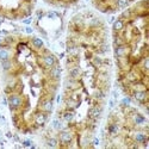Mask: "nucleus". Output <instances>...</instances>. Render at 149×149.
Returning a JSON list of instances; mask_svg holds the SVG:
<instances>
[{"label": "nucleus", "instance_id": "23", "mask_svg": "<svg viewBox=\"0 0 149 149\" xmlns=\"http://www.w3.org/2000/svg\"><path fill=\"white\" fill-rule=\"evenodd\" d=\"M92 63L95 66V67H102L104 65V61L102 57H99V56H94L92 58Z\"/></svg>", "mask_w": 149, "mask_h": 149}, {"label": "nucleus", "instance_id": "33", "mask_svg": "<svg viewBox=\"0 0 149 149\" xmlns=\"http://www.w3.org/2000/svg\"><path fill=\"white\" fill-rule=\"evenodd\" d=\"M3 23V18H0V24H1Z\"/></svg>", "mask_w": 149, "mask_h": 149}, {"label": "nucleus", "instance_id": "2", "mask_svg": "<svg viewBox=\"0 0 149 149\" xmlns=\"http://www.w3.org/2000/svg\"><path fill=\"white\" fill-rule=\"evenodd\" d=\"M58 142L62 144V146H69L72 142H73V134L70 131H61L58 134Z\"/></svg>", "mask_w": 149, "mask_h": 149}, {"label": "nucleus", "instance_id": "19", "mask_svg": "<svg viewBox=\"0 0 149 149\" xmlns=\"http://www.w3.org/2000/svg\"><path fill=\"white\" fill-rule=\"evenodd\" d=\"M115 4L118 8H125L129 6L130 0H115Z\"/></svg>", "mask_w": 149, "mask_h": 149}, {"label": "nucleus", "instance_id": "28", "mask_svg": "<svg viewBox=\"0 0 149 149\" xmlns=\"http://www.w3.org/2000/svg\"><path fill=\"white\" fill-rule=\"evenodd\" d=\"M107 49H109L107 44H103V45L100 47V50H102V53H106V52H107Z\"/></svg>", "mask_w": 149, "mask_h": 149}, {"label": "nucleus", "instance_id": "15", "mask_svg": "<svg viewBox=\"0 0 149 149\" xmlns=\"http://www.w3.org/2000/svg\"><path fill=\"white\" fill-rule=\"evenodd\" d=\"M13 67V63H12L11 58L10 60H5V61H1V68L4 72H10Z\"/></svg>", "mask_w": 149, "mask_h": 149}, {"label": "nucleus", "instance_id": "3", "mask_svg": "<svg viewBox=\"0 0 149 149\" xmlns=\"http://www.w3.org/2000/svg\"><path fill=\"white\" fill-rule=\"evenodd\" d=\"M132 98L140 104H146L148 100V93L147 91H132Z\"/></svg>", "mask_w": 149, "mask_h": 149}, {"label": "nucleus", "instance_id": "4", "mask_svg": "<svg viewBox=\"0 0 149 149\" xmlns=\"http://www.w3.org/2000/svg\"><path fill=\"white\" fill-rule=\"evenodd\" d=\"M132 141L141 146L143 142L148 141V135H147V132H144L142 130H137V131H135L134 135H132Z\"/></svg>", "mask_w": 149, "mask_h": 149}, {"label": "nucleus", "instance_id": "12", "mask_svg": "<svg viewBox=\"0 0 149 149\" xmlns=\"http://www.w3.org/2000/svg\"><path fill=\"white\" fill-rule=\"evenodd\" d=\"M124 28H125V22H124L123 19H117L113 22V25H112V29L115 32H120L122 30H124Z\"/></svg>", "mask_w": 149, "mask_h": 149}, {"label": "nucleus", "instance_id": "22", "mask_svg": "<svg viewBox=\"0 0 149 149\" xmlns=\"http://www.w3.org/2000/svg\"><path fill=\"white\" fill-rule=\"evenodd\" d=\"M105 97H106V93L104 91H102V90H98L94 93V98L97 99V100H104Z\"/></svg>", "mask_w": 149, "mask_h": 149}, {"label": "nucleus", "instance_id": "13", "mask_svg": "<svg viewBox=\"0 0 149 149\" xmlns=\"http://www.w3.org/2000/svg\"><path fill=\"white\" fill-rule=\"evenodd\" d=\"M68 74H69V78L78 79V78L81 75V69H80V67H78V66H73L72 68H69Z\"/></svg>", "mask_w": 149, "mask_h": 149}, {"label": "nucleus", "instance_id": "1", "mask_svg": "<svg viewBox=\"0 0 149 149\" xmlns=\"http://www.w3.org/2000/svg\"><path fill=\"white\" fill-rule=\"evenodd\" d=\"M7 102H8V106L12 111L18 110L22 105H23V98L18 94V93H12L8 95L7 98Z\"/></svg>", "mask_w": 149, "mask_h": 149}, {"label": "nucleus", "instance_id": "6", "mask_svg": "<svg viewBox=\"0 0 149 149\" xmlns=\"http://www.w3.org/2000/svg\"><path fill=\"white\" fill-rule=\"evenodd\" d=\"M42 62H43V65H44L47 68H52V67H54L55 65H57V58H56L53 54H45V55L42 57Z\"/></svg>", "mask_w": 149, "mask_h": 149}, {"label": "nucleus", "instance_id": "20", "mask_svg": "<svg viewBox=\"0 0 149 149\" xmlns=\"http://www.w3.org/2000/svg\"><path fill=\"white\" fill-rule=\"evenodd\" d=\"M45 144L50 148H56V147H58V140H56L55 137H49L45 141Z\"/></svg>", "mask_w": 149, "mask_h": 149}, {"label": "nucleus", "instance_id": "17", "mask_svg": "<svg viewBox=\"0 0 149 149\" xmlns=\"http://www.w3.org/2000/svg\"><path fill=\"white\" fill-rule=\"evenodd\" d=\"M10 58H11L10 50H7V49H0V61H5Z\"/></svg>", "mask_w": 149, "mask_h": 149}, {"label": "nucleus", "instance_id": "24", "mask_svg": "<svg viewBox=\"0 0 149 149\" xmlns=\"http://www.w3.org/2000/svg\"><path fill=\"white\" fill-rule=\"evenodd\" d=\"M62 118H63V120H66V122H70L74 118V112L73 111H66L63 113V116H62Z\"/></svg>", "mask_w": 149, "mask_h": 149}, {"label": "nucleus", "instance_id": "30", "mask_svg": "<svg viewBox=\"0 0 149 149\" xmlns=\"http://www.w3.org/2000/svg\"><path fill=\"white\" fill-rule=\"evenodd\" d=\"M23 146H24V147H30V146H31V142H30V141H24V142H23Z\"/></svg>", "mask_w": 149, "mask_h": 149}, {"label": "nucleus", "instance_id": "26", "mask_svg": "<svg viewBox=\"0 0 149 149\" xmlns=\"http://www.w3.org/2000/svg\"><path fill=\"white\" fill-rule=\"evenodd\" d=\"M141 66H142V68H143V70L147 73V70H148V57L146 56L144 58H143V61H142V63H141Z\"/></svg>", "mask_w": 149, "mask_h": 149}, {"label": "nucleus", "instance_id": "31", "mask_svg": "<svg viewBox=\"0 0 149 149\" xmlns=\"http://www.w3.org/2000/svg\"><path fill=\"white\" fill-rule=\"evenodd\" d=\"M0 124H5V117L0 116Z\"/></svg>", "mask_w": 149, "mask_h": 149}, {"label": "nucleus", "instance_id": "21", "mask_svg": "<svg viewBox=\"0 0 149 149\" xmlns=\"http://www.w3.org/2000/svg\"><path fill=\"white\" fill-rule=\"evenodd\" d=\"M113 44H115V47H117V45H122V44H125V43H124V38L120 35H115L113 36Z\"/></svg>", "mask_w": 149, "mask_h": 149}, {"label": "nucleus", "instance_id": "29", "mask_svg": "<svg viewBox=\"0 0 149 149\" xmlns=\"http://www.w3.org/2000/svg\"><path fill=\"white\" fill-rule=\"evenodd\" d=\"M31 20H32L31 18H28V19H24V20H23V23H24V24H26V25H29V24L31 23Z\"/></svg>", "mask_w": 149, "mask_h": 149}, {"label": "nucleus", "instance_id": "9", "mask_svg": "<svg viewBox=\"0 0 149 149\" xmlns=\"http://www.w3.org/2000/svg\"><path fill=\"white\" fill-rule=\"evenodd\" d=\"M47 120H48V113L43 112V111H41V112H38V113H36V116H35V123L38 127H43L44 124L47 123Z\"/></svg>", "mask_w": 149, "mask_h": 149}, {"label": "nucleus", "instance_id": "5", "mask_svg": "<svg viewBox=\"0 0 149 149\" xmlns=\"http://www.w3.org/2000/svg\"><path fill=\"white\" fill-rule=\"evenodd\" d=\"M102 113H103V107L99 106V105H95L88 111V117H90L91 120H95L97 122L99 118H100Z\"/></svg>", "mask_w": 149, "mask_h": 149}, {"label": "nucleus", "instance_id": "16", "mask_svg": "<svg viewBox=\"0 0 149 149\" xmlns=\"http://www.w3.org/2000/svg\"><path fill=\"white\" fill-rule=\"evenodd\" d=\"M65 87H66L67 90H74V88L77 87V81H75V79H73V78L67 79L66 82H65Z\"/></svg>", "mask_w": 149, "mask_h": 149}, {"label": "nucleus", "instance_id": "14", "mask_svg": "<svg viewBox=\"0 0 149 149\" xmlns=\"http://www.w3.org/2000/svg\"><path fill=\"white\" fill-rule=\"evenodd\" d=\"M107 132L111 135V136H115L119 132V125L117 123H110L109 127H107Z\"/></svg>", "mask_w": 149, "mask_h": 149}, {"label": "nucleus", "instance_id": "27", "mask_svg": "<svg viewBox=\"0 0 149 149\" xmlns=\"http://www.w3.org/2000/svg\"><path fill=\"white\" fill-rule=\"evenodd\" d=\"M130 103H131V99H130V97H125L122 100V104L123 105H125V106H129L130 105Z\"/></svg>", "mask_w": 149, "mask_h": 149}, {"label": "nucleus", "instance_id": "25", "mask_svg": "<svg viewBox=\"0 0 149 149\" xmlns=\"http://www.w3.org/2000/svg\"><path fill=\"white\" fill-rule=\"evenodd\" d=\"M52 127L56 130H60V129H62V122L60 119H54L52 123Z\"/></svg>", "mask_w": 149, "mask_h": 149}, {"label": "nucleus", "instance_id": "32", "mask_svg": "<svg viewBox=\"0 0 149 149\" xmlns=\"http://www.w3.org/2000/svg\"><path fill=\"white\" fill-rule=\"evenodd\" d=\"M25 31H26L28 33H31V32H32V29H31V28H26V29H25Z\"/></svg>", "mask_w": 149, "mask_h": 149}, {"label": "nucleus", "instance_id": "10", "mask_svg": "<svg viewBox=\"0 0 149 149\" xmlns=\"http://www.w3.org/2000/svg\"><path fill=\"white\" fill-rule=\"evenodd\" d=\"M131 120H132V123L135 124V125H137V127H141V125H143V124L147 123L146 117L142 116L141 113H134L132 117H131Z\"/></svg>", "mask_w": 149, "mask_h": 149}, {"label": "nucleus", "instance_id": "11", "mask_svg": "<svg viewBox=\"0 0 149 149\" xmlns=\"http://www.w3.org/2000/svg\"><path fill=\"white\" fill-rule=\"evenodd\" d=\"M49 75H50V78L53 80H58L61 78V68L57 65H55L54 67L50 68V70H49Z\"/></svg>", "mask_w": 149, "mask_h": 149}, {"label": "nucleus", "instance_id": "7", "mask_svg": "<svg viewBox=\"0 0 149 149\" xmlns=\"http://www.w3.org/2000/svg\"><path fill=\"white\" fill-rule=\"evenodd\" d=\"M129 54V48L125 44H122V45H117L115 47V56L117 58L120 57H127Z\"/></svg>", "mask_w": 149, "mask_h": 149}, {"label": "nucleus", "instance_id": "8", "mask_svg": "<svg viewBox=\"0 0 149 149\" xmlns=\"http://www.w3.org/2000/svg\"><path fill=\"white\" fill-rule=\"evenodd\" d=\"M41 107H42V111L45 113H52V111L54 109V103H53V99H44L41 104Z\"/></svg>", "mask_w": 149, "mask_h": 149}, {"label": "nucleus", "instance_id": "18", "mask_svg": "<svg viewBox=\"0 0 149 149\" xmlns=\"http://www.w3.org/2000/svg\"><path fill=\"white\" fill-rule=\"evenodd\" d=\"M32 45L36 49H42L43 45H44V42L41 38H38V37H33V38H32Z\"/></svg>", "mask_w": 149, "mask_h": 149}]
</instances>
